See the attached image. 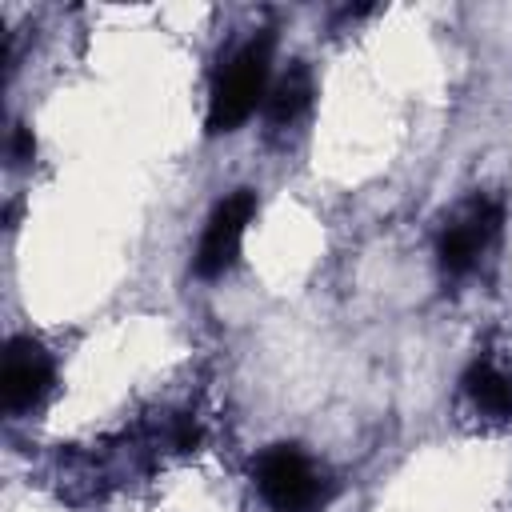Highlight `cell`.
I'll return each instance as SVG.
<instances>
[{"instance_id":"4","label":"cell","mask_w":512,"mask_h":512,"mask_svg":"<svg viewBox=\"0 0 512 512\" xmlns=\"http://www.w3.org/2000/svg\"><path fill=\"white\" fill-rule=\"evenodd\" d=\"M252 216H256V196L248 188L224 196L212 208V216L204 224V236H200V248H196V260H192L196 264V276L212 280V276H224L236 264Z\"/></svg>"},{"instance_id":"5","label":"cell","mask_w":512,"mask_h":512,"mask_svg":"<svg viewBox=\"0 0 512 512\" xmlns=\"http://www.w3.org/2000/svg\"><path fill=\"white\" fill-rule=\"evenodd\" d=\"M52 356L32 340V336H16L8 340L4 352V376H0V392H4V408L8 412H24L36 408L48 388H52Z\"/></svg>"},{"instance_id":"3","label":"cell","mask_w":512,"mask_h":512,"mask_svg":"<svg viewBox=\"0 0 512 512\" xmlns=\"http://www.w3.org/2000/svg\"><path fill=\"white\" fill-rule=\"evenodd\" d=\"M500 220H504V212H500L496 200H488V196L468 200V204L444 224V232H440V248H436L440 268H444L448 276L472 272L476 260L488 252V244L496 240Z\"/></svg>"},{"instance_id":"2","label":"cell","mask_w":512,"mask_h":512,"mask_svg":"<svg viewBox=\"0 0 512 512\" xmlns=\"http://www.w3.org/2000/svg\"><path fill=\"white\" fill-rule=\"evenodd\" d=\"M252 480L268 512H320L328 496V480L316 460L292 444H272L256 456Z\"/></svg>"},{"instance_id":"7","label":"cell","mask_w":512,"mask_h":512,"mask_svg":"<svg viewBox=\"0 0 512 512\" xmlns=\"http://www.w3.org/2000/svg\"><path fill=\"white\" fill-rule=\"evenodd\" d=\"M308 104H312V76H308L304 64H292L284 76L272 80L268 100H264V112H268L272 124H292Z\"/></svg>"},{"instance_id":"6","label":"cell","mask_w":512,"mask_h":512,"mask_svg":"<svg viewBox=\"0 0 512 512\" xmlns=\"http://www.w3.org/2000/svg\"><path fill=\"white\" fill-rule=\"evenodd\" d=\"M464 396L488 412V416H512V380L492 364V360H476L468 372H464Z\"/></svg>"},{"instance_id":"8","label":"cell","mask_w":512,"mask_h":512,"mask_svg":"<svg viewBox=\"0 0 512 512\" xmlns=\"http://www.w3.org/2000/svg\"><path fill=\"white\" fill-rule=\"evenodd\" d=\"M32 152H36L32 136H28L24 128H16V132H12V144H8V156H12V164H28V160H32Z\"/></svg>"},{"instance_id":"1","label":"cell","mask_w":512,"mask_h":512,"mask_svg":"<svg viewBox=\"0 0 512 512\" xmlns=\"http://www.w3.org/2000/svg\"><path fill=\"white\" fill-rule=\"evenodd\" d=\"M268 88H272V36L256 32L216 72V84L208 96V132L216 136L236 132L268 100Z\"/></svg>"}]
</instances>
